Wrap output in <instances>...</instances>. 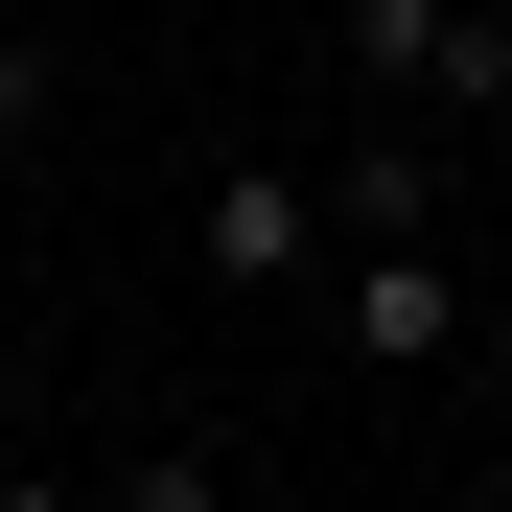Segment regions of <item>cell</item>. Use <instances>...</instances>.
<instances>
[{"label": "cell", "mask_w": 512, "mask_h": 512, "mask_svg": "<svg viewBox=\"0 0 512 512\" xmlns=\"http://www.w3.org/2000/svg\"><path fill=\"white\" fill-rule=\"evenodd\" d=\"M187 256H210V303H303V280H326V163H280V140H210Z\"/></svg>", "instance_id": "cell-1"}, {"label": "cell", "mask_w": 512, "mask_h": 512, "mask_svg": "<svg viewBox=\"0 0 512 512\" xmlns=\"http://www.w3.org/2000/svg\"><path fill=\"white\" fill-rule=\"evenodd\" d=\"M326 326H350V373H443V350H489V303H466L443 233H350V256H326Z\"/></svg>", "instance_id": "cell-2"}, {"label": "cell", "mask_w": 512, "mask_h": 512, "mask_svg": "<svg viewBox=\"0 0 512 512\" xmlns=\"http://www.w3.org/2000/svg\"><path fill=\"white\" fill-rule=\"evenodd\" d=\"M350 233H443V117H373V140H326V256Z\"/></svg>", "instance_id": "cell-3"}, {"label": "cell", "mask_w": 512, "mask_h": 512, "mask_svg": "<svg viewBox=\"0 0 512 512\" xmlns=\"http://www.w3.org/2000/svg\"><path fill=\"white\" fill-rule=\"evenodd\" d=\"M94 512H233V466L210 443H140V466H94Z\"/></svg>", "instance_id": "cell-4"}, {"label": "cell", "mask_w": 512, "mask_h": 512, "mask_svg": "<svg viewBox=\"0 0 512 512\" xmlns=\"http://www.w3.org/2000/svg\"><path fill=\"white\" fill-rule=\"evenodd\" d=\"M24 117H47V47H0V163H24Z\"/></svg>", "instance_id": "cell-5"}, {"label": "cell", "mask_w": 512, "mask_h": 512, "mask_svg": "<svg viewBox=\"0 0 512 512\" xmlns=\"http://www.w3.org/2000/svg\"><path fill=\"white\" fill-rule=\"evenodd\" d=\"M0 512H94V489H47V466H0Z\"/></svg>", "instance_id": "cell-6"}, {"label": "cell", "mask_w": 512, "mask_h": 512, "mask_svg": "<svg viewBox=\"0 0 512 512\" xmlns=\"http://www.w3.org/2000/svg\"><path fill=\"white\" fill-rule=\"evenodd\" d=\"M443 512H512V466H466V489H443Z\"/></svg>", "instance_id": "cell-7"}]
</instances>
